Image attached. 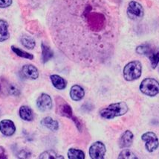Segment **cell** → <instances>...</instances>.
<instances>
[{"label":"cell","mask_w":159,"mask_h":159,"mask_svg":"<svg viewBox=\"0 0 159 159\" xmlns=\"http://www.w3.org/2000/svg\"><path fill=\"white\" fill-rule=\"evenodd\" d=\"M0 132L5 136L13 135L16 132V127L13 121L4 120L0 122Z\"/></svg>","instance_id":"8fae6325"},{"label":"cell","mask_w":159,"mask_h":159,"mask_svg":"<svg viewBox=\"0 0 159 159\" xmlns=\"http://www.w3.org/2000/svg\"><path fill=\"white\" fill-rule=\"evenodd\" d=\"M133 134L130 131H126L121 135L119 140V146L120 148H127L132 145L133 141Z\"/></svg>","instance_id":"4fadbf2b"},{"label":"cell","mask_w":159,"mask_h":159,"mask_svg":"<svg viewBox=\"0 0 159 159\" xmlns=\"http://www.w3.org/2000/svg\"><path fill=\"white\" fill-rule=\"evenodd\" d=\"M85 91L83 88L80 85H74L70 90V96L74 101H80L84 97Z\"/></svg>","instance_id":"5bb4252c"},{"label":"cell","mask_w":159,"mask_h":159,"mask_svg":"<svg viewBox=\"0 0 159 159\" xmlns=\"http://www.w3.org/2000/svg\"><path fill=\"white\" fill-rule=\"evenodd\" d=\"M39 158H48V159H55V158H63L61 156H58L55 152L53 150H48L43 152L39 157Z\"/></svg>","instance_id":"603a6c76"},{"label":"cell","mask_w":159,"mask_h":159,"mask_svg":"<svg viewBox=\"0 0 159 159\" xmlns=\"http://www.w3.org/2000/svg\"><path fill=\"white\" fill-rule=\"evenodd\" d=\"M11 49H12L13 52H14L15 54L17 55L18 56L21 57V58H27V59H29V60H32L34 58L33 55L30 54V53L25 52V51L20 50V48H17V47L12 46H11Z\"/></svg>","instance_id":"7402d4cb"},{"label":"cell","mask_w":159,"mask_h":159,"mask_svg":"<svg viewBox=\"0 0 159 159\" xmlns=\"http://www.w3.org/2000/svg\"><path fill=\"white\" fill-rule=\"evenodd\" d=\"M41 124L46 128H48V129L54 132L57 131L59 128V123H58L57 121L54 120V119H52L50 117H46L43 118L41 121Z\"/></svg>","instance_id":"9a60e30c"},{"label":"cell","mask_w":159,"mask_h":159,"mask_svg":"<svg viewBox=\"0 0 159 159\" xmlns=\"http://www.w3.org/2000/svg\"><path fill=\"white\" fill-rule=\"evenodd\" d=\"M68 157L70 159H84L85 154L80 149L71 148L68 152Z\"/></svg>","instance_id":"44dd1931"},{"label":"cell","mask_w":159,"mask_h":159,"mask_svg":"<svg viewBox=\"0 0 159 159\" xmlns=\"http://www.w3.org/2000/svg\"><path fill=\"white\" fill-rule=\"evenodd\" d=\"M140 90L147 96H156L159 93V82L152 78L143 79L140 85Z\"/></svg>","instance_id":"8992f818"},{"label":"cell","mask_w":159,"mask_h":159,"mask_svg":"<svg viewBox=\"0 0 159 159\" xmlns=\"http://www.w3.org/2000/svg\"><path fill=\"white\" fill-rule=\"evenodd\" d=\"M142 65L139 60H133L125 66L124 77L126 81H132L139 79L141 75Z\"/></svg>","instance_id":"5b68a950"},{"label":"cell","mask_w":159,"mask_h":159,"mask_svg":"<svg viewBox=\"0 0 159 159\" xmlns=\"http://www.w3.org/2000/svg\"><path fill=\"white\" fill-rule=\"evenodd\" d=\"M41 47L43 62V63H46V62H48L51 58H53V56H54V52H53L52 49H51L48 46H47L46 44H45L44 43H42Z\"/></svg>","instance_id":"ac0fdd59"},{"label":"cell","mask_w":159,"mask_h":159,"mask_svg":"<svg viewBox=\"0 0 159 159\" xmlns=\"http://www.w3.org/2000/svg\"><path fill=\"white\" fill-rule=\"evenodd\" d=\"M118 158H124V159H129V158H137V157L135 156V155L134 154L133 152H131L130 150H128V149H125V150H123L122 152L120 153L119 155Z\"/></svg>","instance_id":"d4e9b609"},{"label":"cell","mask_w":159,"mask_h":159,"mask_svg":"<svg viewBox=\"0 0 159 159\" xmlns=\"http://www.w3.org/2000/svg\"><path fill=\"white\" fill-rule=\"evenodd\" d=\"M47 22L58 50L82 67H100L114 55L120 23L103 0H57Z\"/></svg>","instance_id":"6da1fadb"},{"label":"cell","mask_w":159,"mask_h":159,"mask_svg":"<svg viewBox=\"0 0 159 159\" xmlns=\"http://www.w3.org/2000/svg\"><path fill=\"white\" fill-rule=\"evenodd\" d=\"M31 153L28 149H22L18 153V158H31Z\"/></svg>","instance_id":"484cf974"},{"label":"cell","mask_w":159,"mask_h":159,"mask_svg":"<svg viewBox=\"0 0 159 159\" xmlns=\"http://www.w3.org/2000/svg\"><path fill=\"white\" fill-rule=\"evenodd\" d=\"M53 85L54 88L58 90H63L66 88V81L64 79L58 75H52L50 77Z\"/></svg>","instance_id":"2e32d148"},{"label":"cell","mask_w":159,"mask_h":159,"mask_svg":"<svg viewBox=\"0 0 159 159\" xmlns=\"http://www.w3.org/2000/svg\"><path fill=\"white\" fill-rule=\"evenodd\" d=\"M37 105L41 111H49L53 105L52 98L48 94H42L37 100Z\"/></svg>","instance_id":"30bf717a"},{"label":"cell","mask_w":159,"mask_h":159,"mask_svg":"<svg viewBox=\"0 0 159 159\" xmlns=\"http://www.w3.org/2000/svg\"><path fill=\"white\" fill-rule=\"evenodd\" d=\"M144 14L143 7L141 4L135 1H131L128 5L127 15L131 20H141Z\"/></svg>","instance_id":"52a82bcc"},{"label":"cell","mask_w":159,"mask_h":159,"mask_svg":"<svg viewBox=\"0 0 159 159\" xmlns=\"http://www.w3.org/2000/svg\"><path fill=\"white\" fill-rule=\"evenodd\" d=\"M107 149L102 142L97 141L91 146L89 148V156L93 159H103L105 156Z\"/></svg>","instance_id":"9c48e42d"},{"label":"cell","mask_w":159,"mask_h":159,"mask_svg":"<svg viewBox=\"0 0 159 159\" xmlns=\"http://www.w3.org/2000/svg\"><path fill=\"white\" fill-rule=\"evenodd\" d=\"M136 52L142 55L148 57L153 69L157 67L159 63V47L156 48L149 44H142L137 47Z\"/></svg>","instance_id":"277c9868"},{"label":"cell","mask_w":159,"mask_h":159,"mask_svg":"<svg viewBox=\"0 0 159 159\" xmlns=\"http://www.w3.org/2000/svg\"><path fill=\"white\" fill-rule=\"evenodd\" d=\"M7 92L10 95L12 96H19L20 94V89L16 85L14 84H8L6 86Z\"/></svg>","instance_id":"cb8c5ba5"},{"label":"cell","mask_w":159,"mask_h":159,"mask_svg":"<svg viewBox=\"0 0 159 159\" xmlns=\"http://www.w3.org/2000/svg\"><path fill=\"white\" fill-rule=\"evenodd\" d=\"M56 102V113L58 115L62 117H66L68 118L72 119L75 125H76L77 128H78L79 131L81 132L82 130V124H81L80 121L77 117L73 116L72 109H71V106L67 103V102L65 99H62L60 96H57L55 99Z\"/></svg>","instance_id":"7a4b0ae2"},{"label":"cell","mask_w":159,"mask_h":159,"mask_svg":"<svg viewBox=\"0 0 159 159\" xmlns=\"http://www.w3.org/2000/svg\"><path fill=\"white\" fill-rule=\"evenodd\" d=\"M12 4V0H0V7L5 8Z\"/></svg>","instance_id":"4316f807"},{"label":"cell","mask_w":159,"mask_h":159,"mask_svg":"<svg viewBox=\"0 0 159 159\" xmlns=\"http://www.w3.org/2000/svg\"><path fill=\"white\" fill-rule=\"evenodd\" d=\"M19 113H20V116L22 120L25 121H32L34 120L33 112H32L31 109L28 106L23 105L20 107Z\"/></svg>","instance_id":"e0dca14e"},{"label":"cell","mask_w":159,"mask_h":159,"mask_svg":"<svg viewBox=\"0 0 159 159\" xmlns=\"http://www.w3.org/2000/svg\"><path fill=\"white\" fill-rule=\"evenodd\" d=\"M21 43L25 48L28 50H33L36 46V42L33 37L28 35H23L20 39Z\"/></svg>","instance_id":"ffe728a7"},{"label":"cell","mask_w":159,"mask_h":159,"mask_svg":"<svg viewBox=\"0 0 159 159\" xmlns=\"http://www.w3.org/2000/svg\"><path fill=\"white\" fill-rule=\"evenodd\" d=\"M8 38V25L6 21L0 19V42H3Z\"/></svg>","instance_id":"d6986e66"},{"label":"cell","mask_w":159,"mask_h":159,"mask_svg":"<svg viewBox=\"0 0 159 159\" xmlns=\"http://www.w3.org/2000/svg\"><path fill=\"white\" fill-rule=\"evenodd\" d=\"M129 108L127 105L125 103L120 102V103L111 104L108 107L102 109L100 111V114L103 118L110 120V119H113L116 117L124 115L127 112Z\"/></svg>","instance_id":"3957f363"},{"label":"cell","mask_w":159,"mask_h":159,"mask_svg":"<svg viewBox=\"0 0 159 159\" xmlns=\"http://www.w3.org/2000/svg\"><path fill=\"white\" fill-rule=\"evenodd\" d=\"M2 86H3V83H2V81L1 80H0V90H1L2 89Z\"/></svg>","instance_id":"f1b7e54d"},{"label":"cell","mask_w":159,"mask_h":159,"mask_svg":"<svg viewBox=\"0 0 159 159\" xmlns=\"http://www.w3.org/2000/svg\"><path fill=\"white\" fill-rule=\"evenodd\" d=\"M142 140L145 142V147L147 150L149 152H154L158 147L159 141L156 134L152 132H148L142 135Z\"/></svg>","instance_id":"ba28073f"},{"label":"cell","mask_w":159,"mask_h":159,"mask_svg":"<svg viewBox=\"0 0 159 159\" xmlns=\"http://www.w3.org/2000/svg\"><path fill=\"white\" fill-rule=\"evenodd\" d=\"M7 158V156L6 152H5V149H4L3 147H0V159Z\"/></svg>","instance_id":"83f0119b"},{"label":"cell","mask_w":159,"mask_h":159,"mask_svg":"<svg viewBox=\"0 0 159 159\" xmlns=\"http://www.w3.org/2000/svg\"><path fill=\"white\" fill-rule=\"evenodd\" d=\"M22 73L26 78L30 79H37L39 77V71L37 68L31 64H26L22 67Z\"/></svg>","instance_id":"7c38bea8"}]
</instances>
